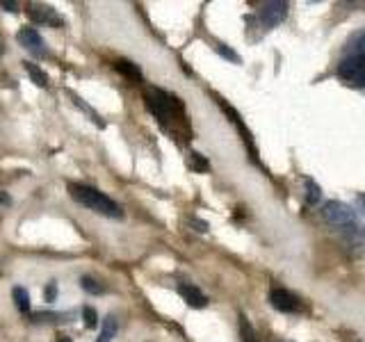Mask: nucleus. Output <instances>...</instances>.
I'll return each mask as SVG.
<instances>
[{"instance_id": "obj_14", "label": "nucleus", "mask_w": 365, "mask_h": 342, "mask_svg": "<svg viewBox=\"0 0 365 342\" xmlns=\"http://www.w3.org/2000/svg\"><path fill=\"white\" fill-rule=\"evenodd\" d=\"M26 71H28V76H30V80L37 87H48V76H46L43 71H41V66H37V64H32V62H26Z\"/></svg>"}, {"instance_id": "obj_22", "label": "nucleus", "mask_w": 365, "mask_h": 342, "mask_svg": "<svg viewBox=\"0 0 365 342\" xmlns=\"http://www.w3.org/2000/svg\"><path fill=\"white\" fill-rule=\"evenodd\" d=\"M217 53H220V55H224L226 57V60H231V62H237L240 60V57L231 51V48H228V46H224V43H220V46H217Z\"/></svg>"}, {"instance_id": "obj_10", "label": "nucleus", "mask_w": 365, "mask_h": 342, "mask_svg": "<svg viewBox=\"0 0 365 342\" xmlns=\"http://www.w3.org/2000/svg\"><path fill=\"white\" fill-rule=\"evenodd\" d=\"M114 68L123 76V78H128L133 80V83H140L142 80V71H140V66L128 62V60H119V62H114Z\"/></svg>"}, {"instance_id": "obj_9", "label": "nucleus", "mask_w": 365, "mask_h": 342, "mask_svg": "<svg viewBox=\"0 0 365 342\" xmlns=\"http://www.w3.org/2000/svg\"><path fill=\"white\" fill-rule=\"evenodd\" d=\"M178 294L182 296V301L192 308H205L208 306V299H205V294L197 288V285H190V283H180L178 285Z\"/></svg>"}, {"instance_id": "obj_25", "label": "nucleus", "mask_w": 365, "mask_h": 342, "mask_svg": "<svg viewBox=\"0 0 365 342\" xmlns=\"http://www.w3.org/2000/svg\"><path fill=\"white\" fill-rule=\"evenodd\" d=\"M359 203H361V208H363V212H365V194H361V197H359Z\"/></svg>"}, {"instance_id": "obj_2", "label": "nucleus", "mask_w": 365, "mask_h": 342, "mask_svg": "<svg viewBox=\"0 0 365 342\" xmlns=\"http://www.w3.org/2000/svg\"><path fill=\"white\" fill-rule=\"evenodd\" d=\"M146 105H148V110L155 114V119L160 123H165V125L182 114V103L176 96H171V94H167V91H163V89H151V91H148V94H146Z\"/></svg>"}, {"instance_id": "obj_23", "label": "nucleus", "mask_w": 365, "mask_h": 342, "mask_svg": "<svg viewBox=\"0 0 365 342\" xmlns=\"http://www.w3.org/2000/svg\"><path fill=\"white\" fill-rule=\"evenodd\" d=\"M0 7H5L7 11H19V3L14 0H0Z\"/></svg>"}, {"instance_id": "obj_1", "label": "nucleus", "mask_w": 365, "mask_h": 342, "mask_svg": "<svg viewBox=\"0 0 365 342\" xmlns=\"http://www.w3.org/2000/svg\"><path fill=\"white\" fill-rule=\"evenodd\" d=\"M68 194H71V199L80 205H85L87 210H94L103 217H112V219H121L123 217V210L121 205L110 199L108 194H103L101 190L91 187V185H83V182H71L68 185Z\"/></svg>"}, {"instance_id": "obj_21", "label": "nucleus", "mask_w": 365, "mask_h": 342, "mask_svg": "<svg viewBox=\"0 0 365 342\" xmlns=\"http://www.w3.org/2000/svg\"><path fill=\"white\" fill-rule=\"evenodd\" d=\"M43 299H46V301H55V299H57V281H51L48 285H46Z\"/></svg>"}, {"instance_id": "obj_5", "label": "nucleus", "mask_w": 365, "mask_h": 342, "mask_svg": "<svg viewBox=\"0 0 365 342\" xmlns=\"http://www.w3.org/2000/svg\"><path fill=\"white\" fill-rule=\"evenodd\" d=\"M19 43L26 48L30 55H34L37 60H41V57H48V48H46V41L43 37L39 34L37 28H21L19 34H16Z\"/></svg>"}, {"instance_id": "obj_7", "label": "nucleus", "mask_w": 365, "mask_h": 342, "mask_svg": "<svg viewBox=\"0 0 365 342\" xmlns=\"http://www.w3.org/2000/svg\"><path fill=\"white\" fill-rule=\"evenodd\" d=\"M269 304L277 308V311L281 313H294V311H299V299L288 292V290H283V288H274L269 292Z\"/></svg>"}, {"instance_id": "obj_20", "label": "nucleus", "mask_w": 365, "mask_h": 342, "mask_svg": "<svg viewBox=\"0 0 365 342\" xmlns=\"http://www.w3.org/2000/svg\"><path fill=\"white\" fill-rule=\"evenodd\" d=\"M192 169L194 171H208V160H203L199 153H192Z\"/></svg>"}, {"instance_id": "obj_6", "label": "nucleus", "mask_w": 365, "mask_h": 342, "mask_svg": "<svg viewBox=\"0 0 365 342\" xmlns=\"http://www.w3.org/2000/svg\"><path fill=\"white\" fill-rule=\"evenodd\" d=\"M26 11H28L30 21H34L37 26H64V19L57 14L53 7H48V5L30 3Z\"/></svg>"}, {"instance_id": "obj_4", "label": "nucleus", "mask_w": 365, "mask_h": 342, "mask_svg": "<svg viewBox=\"0 0 365 342\" xmlns=\"http://www.w3.org/2000/svg\"><path fill=\"white\" fill-rule=\"evenodd\" d=\"M338 76L351 85L365 87V55L359 57H345L338 66Z\"/></svg>"}, {"instance_id": "obj_3", "label": "nucleus", "mask_w": 365, "mask_h": 342, "mask_svg": "<svg viewBox=\"0 0 365 342\" xmlns=\"http://www.w3.org/2000/svg\"><path fill=\"white\" fill-rule=\"evenodd\" d=\"M322 217H324V222L329 226L345 228V231H349V228L354 231V228H356V214H354V210L349 208L347 203H342V201H329V203H324Z\"/></svg>"}, {"instance_id": "obj_8", "label": "nucleus", "mask_w": 365, "mask_h": 342, "mask_svg": "<svg viewBox=\"0 0 365 342\" xmlns=\"http://www.w3.org/2000/svg\"><path fill=\"white\" fill-rule=\"evenodd\" d=\"M285 14H288V3H279V0H272V3H265L260 7V19L265 26L274 28V26H279V23L285 19Z\"/></svg>"}, {"instance_id": "obj_27", "label": "nucleus", "mask_w": 365, "mask_h": 342, "mask_svg": "<svg viewBox=\"0 0 365 342\" xmlns=\"http://www.w3.org/2000/svg\"><path fill=\"white\" fill-rule=\"evenodd\" d=\"M0 53H3V37H0Z\"/></svg>"}, {"instance_id": "obj_18", "label": "nucleus", "mask_w": 365, "mask_h": 342, "mask_svg": "<svg viewBox=\"0 0 365 342\" xmlns=\"http://www.w3.org/2000/svg\"><path fill=\"white\" fill-rule=\"evenodd\" d=\"M83 319H85V326L87 328H94L98 324V315H96V311L91 306H85L83 308Z\"/></svg>"}, {"instance_id": "obj_13", "label": "nucleus", "mask_w": 365, "mask_h": 342, "mask_svg": "<svg viewBox=\"0 0 365 342\" xmlns=\"http://www.w3.org/2000/svg\"><path fill=\"white\" fill-rule=\"evenodd\" d=\"M14 306H16V311L23 313V315H28L30 313V294L26 288H14Z\"/></svg>"}, {"instance_id": "obj_26", "label": "nucleus", "mask_w": 365, "mask_h": 342, "mask_svg": "<svg viewBox=\"0 0 365 342\" xmlns=\"http://www.w3.org/2000/svg\"><path fill=\"white\" fill-rule=\"evenodd\" d=\"M57 342H71V338H66V336H60V340Z\"/></svg>"}, {"instance_id": "obj_17", "label": "nucleus", "mask_w": 365, "mask_h": 342, "mask_svg": "<svg viewBox=\"0 0 365 342\" xmlns=\"http://www.w3.org/2000/svg\"><path fill=\"white\" fill-rule=\"evenodd\" d=\"M80 285H83V290L87 294H103V292H106V288H103V285L96 279H91V276H83V279H80Z\"/></svg>"}, {"instance_id": "obj_12", "label": "nucleus", "mask_w": 365, "mask_h": 342, "mask_svg": "<svg viewBox=\"0 0 365 342\" xmlns=\"http://www.w3.org/2000/svg\"><path fill=\"white\" fill-rule=\"evenodd\" d=\"M240 340H242V342H260L256 328L251 326V322L245 315H240Z\"/></svg>"}, {"instance_id": "obj_11", "label": "nucleus", "mask_w": 365, "mask_h": 342, "mask_svg": "<svg viewBox=\"0 0 365 342\" xmlns=\"http://www.w3.org/2000/svg\"><path fill=\"white\" fill-rule=\"evenodd\" d=\"M359 55H365V30L354 34L347 46V57H359Z\"/></svg>"}, {"instance_id": "obj_15", "label": "nucleus", "mask_w": 365, "mask_h": 342, "mask_svg": "<svg viewBox=\"0 0 365 342\" xmlns=\"http://www.w3.org/2000/svg\"><path fill=\"white\" fill-rule=\"evenodd\" d=\"M114 336H117V319L110 315V317H106V322H103V328H101L96 342H112Z\"/></svg>"}, {"instance_id": "obj_16", "label": "nucleus", "mask_w": 365, "mask_h": 342, "mask_svg": "<svg viewBox=\"0 0 365 342\" xmlns=\"http://www.w3.org/2000/svg\"><path fill=\"white\" fill-rule=\"evenodd\" d=\"M306 203L308 205H317L319 199H322V190H319V185L313 180V178H306Z\"/></svg>"}, {"instance_id": "obj_19", "label": "nucleus", "mask_w": 365, "mask_h": 342, "mask_svg": "<svg viewBox=\"0 0 365 342\" xmlns=\"http://www.w3.org/2000/svg\"><path fill=\"white\" fill-rule=\"evenodd\" d=\"M71 98H73V103H76L78 108H83V110H85V112L89 114V117H91V121H96V123L101 125V128H103V125H106V123L101 121V117H98V114H96L94 110H91L89 105H85V103H83V98H80V96H76V94H71Z\"/></svg>"}, {"instance_id": "obj_24", "label": "nucleus", "mask_w": 365, "mask_h": 342, "mask_svg": "<svg viewBox=\"0 0 365 342\" xmlns=\"http://www.w3.org/2000/svg\"><path fill=\"white\" fill-rule=\"evenodd\" d=\"M11 205V199L7 192H0V208H9Z\"/></svg>"}]
</instances>
